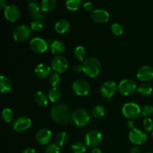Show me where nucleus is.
Here are the masks:
<instances>
[{"mask_svg":"<svg viewBox=\"0 0 153 153\" xmlns=\"http://www.w3.org/2000/svg\"><path fill=\"white\" fill-rule=\"evenodd\" d=\"M145 153H153V152H145Z\"/></svg>","mask_w":153,"mask_h":153,"instance_id":"09e8293b","label":"nucleus"},{"mask_svg":"<svg viewBox=\"0 0 153 153\" xmlns=\"http://www.w3.org/2000/svg\"><path fill=\"white\" fill-rule=\"evenodd\" d=\"M4 16L9 22H16L20 18V10L16 4H8L4 10Z\"/></svg>","mask_w":153,"mask_h":153,"instance_id":"4468645a","label":"nucleus"},{"mask_svg":"<svg viewBox=\"0 0 153 153\" xmlns=\"http://www.w3.org/2000/svg\"><path fill=\"white\" fill-rule=\"evenodd\" d=\"M84 140L87 146L95 148L102 141V134L97 130H91L85 134Z\"/></svg>","mask_w":153,"mask_h":153,"instance_id":"39448f33","label":"nucleus"},{"mask_svg":"<svg viewBox=\"0 0 153 153\" xmlns=\"http://www.w3.org/2000/svg\"><path fill=\"white\" fill-rule=\"evenodd\" d=\"M48 97H49V101L52 102H58L61 98V91L59 88H52L48 91Z\"/></svg>","mask_w":153,"mask_h":153,"instance_id":"5701e85b","label":"nucleus"},{"mask_svg":"<svg viewBox=\"0 0 153 153\" xmlns=\"http://www.w3.org/2000/svg\"><path fill=\"white\" fill-rule=\"evenodd\" d=\"M55 142L61 148L64 147L68 142V135L64 131H61V132L57 134L55 139Z\"/></svg>","mask_w":153,"mask_h":153,"instance_id":"393cba45","label":"nucleus"},{"mask_svg":"<svg viewBox=\"0 0 153 153\" xmlns=\"http://www.w3.org/2000/svg\"><path fill=\"white\" fill-rule=\"evenodd\" d=\"M50 117L52 120L60 125L67 124L71 120L72 114L68 106L65 104H58L50 110Z\"/></svg>","mask_w":153,"mask_h":153,"instance_id":"f257e3e1","label":"nucleus"},{"mask_svg":"<svg viewBox=\"0 0 153 153\" xmlns=\"http://www.w3.org/2000/svg\"><path fill=\"white\" fill-rule=\"evenodd\" d=\"M71 120L76 126L83 127L88 125L91 120V116L87 111L84 109H77L72 114Z\"/></svg>","mask_w":153,"mask_h":153,"instance_id":"7ed1b4c3","label":"nucleus"},{"mask_svg":"<svg viewBox=\"0 0 153 153\" xmlns=\"http://www.w3.org/2000/svg\"><path fill=\"white\" fill-rule=\"evenodd\" d=\"M61 82V77L60 74L57 73H54L51 74L49 77V83L52 88H57Z\"/></svg>","mask_w":153,"mask_h":153,"instance_id":"473e14b6","label":"nucleus"},{"mask_svg":"<svg viewBox=\"0 0 153 153\" xmlns=\"http://www.w3.org/2000/svg\"><path fill=\"white\" fill-rule=\"evenodd\" d=\"M44 23L43 21L40 20H33L30 24V28L32 31H40L43 29Z\"/></svg>","mask_w":153,"mask_h":153,"instance_id":"c9c22d12","label":"nucleus"},{"mask_svg":"<svg viewBox=\"0 0 153 153\" xmlns=\"http://www.w3.org/2000/svg\"><path fill=\"white\" fill-rule=\"evenodd\" d=\"M1 118L7 123H10L13 120V111L9 108H5L1 111Z\"/></svg>","mask_w":153,"mask_h":153,"instance_id":"c85d7f7f","label":"nucleus"},{"mask_svg":"<svg viewBox=\"0 0 153 153\" xmlns=\"http://www.w3.org/2000/svg\"><path fill=\"white\" fill-rule=\"evenodd\" d=\"M72 89L75 94L79 97H86L91 92V85L84 79H78L73 83Z\"/></svg>","mask_w":153,"mask_h":153,"instance_id":"0eeeda50","label":"nucleus"},{"mask_svg":"<svg viewBox=\"0 0 153 153\" xmlns=\"http://www.w3.org/2000/svg\"><path fill=\"white\" fill-rule=\"evenodd\" d=\"M127 126L130 130H132L136 128V123L133 120H128L127 121Z\"/></svg>","mask_w":153,"mask_h":153,"instance_id":"a19ab883","label":"nucleus"},{"mask_svg":"<svg viewBox=\"0 0 153 153\" xmlns=\"http://www.w3.org/2000/svg\"><path fill=\"white\" fill-rule=\"evenodd\" d=\"M51 67L54 73L62 74L68 69V61L64 55H56L51 62Z\"/></svg>","mask_w":153,"mask_h":153,"instance_id":"423d86ee","label":"nucleus"},{"mask_svg":"<svg viewBox=\"0 0 153 153\" xmlns=\"http://www.w3.org/2000/svg\"><path fill=\"white\" fill-rule=\"evenodd\" d=\"M82 1L83 0H66V7L69 10L76 11V10H79L81 6L82 5Z\"/></svg>","mask_w":153,"mask_h":153,"instance_id":"bb28decb","label":"nucleus"},{"mask_svg":"<svg viewBox=\"0 0 153 153\" xmlns=\"http://www.w3.org/2000/svg\"><path fill=\"white\" fill-rule=\"evenodd\" d=\"M73 71L76 73H80L81 72H83V67H82V64H76L73 67Z\"/></svg>","mask_w":153,"mask_h":153,"instance_id":"79ce46f5","label":"nucleus"},{"mask_svg":"<svg viewBox=\"0 0 153 153\" xmlns=\"http://www.w3.org/2000/svg\"><path fill=\"white\" fill-rule=\"evenodd\" d=\"M143 129L146 131H152L153 130V120L151 118L146 117L143 121Z\"/></svg>","mask_w":153,"mask_h":153,"instance_id":"e433bc0d","label":"nucleus"},{"mask_svg":"<svg viewBox=\"0 0 153 153\" xmlns=\"http://www.w3.org/2000/svg\"><path fill=\"white\" fill-rule=\"evenodd\" d=\"M91 18L94 22L97 23L104 24L108 22L110 19V14L104 9H95L91 13Z\"/></svg>","mask_w":153,"mask_h":153,"instance_id":"dca6fc26","label":"nucleus"},{"mask_svg":"<svg viewBox=\"0 0 153 153\" xmlns=\"http://www.w3.org/2000/svg\"><path fill=\"white\" fill-rule=\"evenodd\" d=\"M31 34L30 26L27 25H20L16 27L13 32V37L15 41L24 42L28 40Z\"/></svg>","mask_w":153,"mask_h":153,"instance_id":"1a4fd4ad","label":"nucleus"},{"mask_svg":"<svg viewBox=\"0 0 153 153\" xmlns=\"http://www.w3.org/2000/svg\"><path fill=\"white\" fill-rule=\"evenodd\" d=\"M52 139V132L48 128L40 129L36 134V140L40 145H48Z\"/></svg>","mask_w":153,"mask_h":153,"instance_id":"f3484780","label":"nucleus"},{"mask_svg":"<svg viewBox=\"0 0 153 153\" xmlns=\"http://www.w3.org/2000/svg\"><path fill=\"white\" fill-rule=\"evenodd\" d=\"M45 153H61V149L55 143H50L46 145Z\"/></svg>","mask_w":153,"mask_h":153,"instance_id":"72a5a7b5","label":"nucleus"},{"mask_svg":"<svg viewBox=\"0 0 153 153\" xmlns=\"http://www.w3.org/2000/svg\"><path fill=\"white\" fill-rule=\"evenodd\" d=\"M111 31L116 36H121L123 34V28L122 27V25L117 22L112 23L111 25Z\"/></svg>","mask_w":153,"mask_h":153,"instance_id":"f704fd0d","label":"nucleus"},{"mask_svg":"<svg viewBox=\"0 0 153 153\" xmlns=\"http://www.w3.org/2000/svg\"><path fill=\"white\" fill-rule=\"evenodd\" d=\"M48 43H49V47L50 49L51 52L53 55H61V54H63L65 52V45H64L63 42L60 41V40H49Z\"/></svg>","mask_w":153,"mask_h":153,"instance_id":"6ab92c4d","label":"nucleus"},{"mask_svg":"<svg viewBox=\"0 0 153 153\" xmlns=\"http://www.w3.org/2000/svg\"><path fill=\"white\" fill-rule=\"evenodd\" d=\"M40 5L43 12H51L55 8L56 0H42Z\"/></svg>","mask_w":153,"mask_h":153,"instance_id":"a878e982","label":"nucleus"},{"mask_svg":"<svg viewBox=\"0 0 153 153\" xmlns=\"http://www.w3.org/2000/svg\"><path fill=\"white\" fill-rule=\"evenodd\" d=\"M123 116L128 120H134L141 114V108L135 102H127L123 106Z\"/></svg>","mask_w":153,"mask_h":153,"instance_id":"20e7f679","label":"nucleus"},{"mask_svg":"<svg viewBox=\"0 0 153 153\" xmlns=\"http://www.w3.org/2000/svg\"><path fill=\"white\" fill-rule=\"evenodd\" d=\"M83 73L88 77L94 79L100 74L102 65L100 61L94 57H91L85 59L82 64Z\"/></svg>","mask_w":153,"mask_h":153,"instance_id":"f03ea898","label":"nucleus"},{"mask_svg":"<svg viewBox=\"0 0 153 153\" xmlns=\"http://www.w3.org/2000/svg\"><path fill=\"white\" fill-rule=\"evenodd\" d=\"M49 97L42 91H37L34 95V101L40 107H46L49 104Z\"/></svg>","mask_w":153,"mask_h":153,"instance_id":"4be33fe9","label":"nucleus"},{"mask_svg":"<svg viewBox=\"0 0 153 153\" xmlns=\"http://www.w3.org/2000/svg\"><path fill=\"white\" fill-rule=\"evenodd\" d=\"M141 114L148 117L153 114V106L150 105H145L141 108Z\"/></svg>","mask_w":153,"mask_h":153,"instance_id":"4c0bfd02","label":"nucleus"},{"mask_svg":"<svg viewBox=\"0 0 153 153\" xmlns=\"http://www.w3.org/2000/svg\"><path fill=\"white\" fill-rule=\"evenodd\" d=\"M30 1H33V0H30Z\"/></svg>","mask_w":153,"mask_h":153,"instance_id":"8fccbe9b","label":"nucleus"},{"mask_svg":"<svg viewBox=\"0 0 153 153\" xmlns=\"http://www.w3.org/2000/svg\"><path fill=\"white\" fill-rule=\"evenodd\" d=\"M70 28V23L65 19H60L55 22V30L58 34H63L67 33Z\"/></svg>","mask_w":153,"mask_h":153,"instance_id":"aec40b11","label":"nucleus"},{"mask_svg":"<svg viewBox=\"0 0 153 153\" xmlns=\"http://www.w3.org/2000/svg\"><path fill=\"white\" fill-rule=\"evenodd\" d=\"M22 153H37V151L33 148H27L22 152Z\"/></svg>","mask_w":153,"mask_h":153,"instance_id":"a18cd8bd","label":"nucleus"},{"mask_svg":"<svg viewBox=\"0 0 153 153\" xmlns=\"http://www.w3.org/2000/svg\"><path fill=\"white\" fill-rule=\"evenodd\" d=\"M128 138L131 143L135 146H141L147 140V135L143 130L136 128L130 131Z\"/></svg>","mask_w":153,"mask_h":153,"instance_id":"9d476101","label":"nucleus"},{"mask_svg":"<svg viewBox=\"0 0 153 153\" xmlns=\"http://www.w3.org/2000/svg\"><path fill=\"white\" fill-rule=\"evenodd\" d=\"M91 153H102V150L100 148L95 147L94 148V149H93L92 151H91Z\"/></svg>","mask_w":153,"mask_h":153,"instance_id":"49530a36","label":"nucleus"},{"mask_svg":"<svg viewBox=\"0 0 153 153\" xmlns=\"http://www.w3.org/2000/svg\"><path fill=\"white\" fill-rule=\"evenodd\" d=\"M51 71H52V67L44 63L37 64L34 68V73L40 79H46L49 77Z\"/></svg>","mask_w":153,"mask_h":153,"instance_id":"a211bd4d","label":"nucleus"},{"mask_svg":"<svg viewBox=\"0 0 153 153\" xmlns=\"http://www.w3.org/2000/svg\"><path fill=\"white\" fill-rule=\"evenodd\" d=\"M136 76L141 82H149L153 79V68L148 65L141 66L137 69Z\"/></svg>","mask_w":153,"mask_h":153,"instance_id":"2eb2a0df","label":"nucleus"},{"mask_svg":"<svg viewBox=\"0 0 153 153\" xmlns=\"http://www.w3.org/2000/svg\"><path fill=\"white\" fill-rule=\"evenodd\" d=\"M31 120L25 116L19 117L13 121L12 128L16 132H22L30 128L31 126Z\"/></svg>","mask_w":153,"mask_h":153,"instance_id":"f8f14e48","label":"nucleus"},{"mask_svg":"<svg viewBox=\"0 0 153 153\" xmlns=\"http://www.w3.org/2000/svg\"><path fill=\"white\" fill-rule=\"evenodd\" d=\"M82 7H83L84 10L87 12H91L92 13L95 9H94V4L91 2V1H87L82 4Z\"/></svg>","mask_w":153,"mask_h":153,"instance_id":"58836bf2","label":"nucleus"},{"mask_svg":"<svg viewBox=\"0 0 153 153\" xmlns=\"http://www.w3.org/2000/svg\"><path fill=\"white\" fill-rule=\"evenodd\" d=\"M30 48L37 54H43L49 49V43L41 37H34L30 40Z\"/></svg>","mask_w":153,"mask_h":153,"instance_id":"9b49d317","label":"nucleus"},{"mask_svg":"<svg viewBox=\"0 0 153 153\" xmlns=\"http://www.w3.org/2000/svg\"><path fill=\"white\" fill-rule=\"evenodd\" d=\"M31 19L33 20H40V21H44L45 20V16L41 13H36V14H32L31 16Z\"/></svg>","mask_w":153,"mask_h":153,"instance_id":"ea45409f","label":"nucleus"},{"mask_svg":"<svg viewBox=\"0 0 153 153\" xmlns=\"http://www.w3.org/2000/svg\"><path fill=\"white\" fill-rule=\"evenodd\" d=\"M118 85L114 81H106L100 88V94L104 98L110 99L116 94Z\"/></svg>","mask_w":153,"mask_h":153,"instance_id":"ddd939ff","label":"nucleus"},{"mask_svg":"<svg viewBox=\"0 0 153 153\" xmlns=\"http://www.w3.org/2000/svg\"><path fill=\"white\" fill-rule=\"evenodd\" d=\"M73 56L78 61H85L87 56V51L83 46H76L73 52Z\"/></svg>","mask_w":153,"mask_h":153,"instance_id":"b1692460","label":"nucleus"},{"mask_svg":"<svg viewBox=\"0 0 153 153\" xmlns=\"http://www.w3.org/2000/svg\"><path fill=\"white\" fill-rule=\"evenodd\" d=\"M137 89L136 82L130 79H123L118 85V91L123 96L131 95L137 91Z\"/></svg>","mask_w":153,"mask_h":153,"instance_id":"6e6552de","label":"nucleus"},{"mask_svg":"<svg viewBox=\"0 0 153 153\" xmlns=\"http://www.w3.org/2000/svg\"><path fill=\"white\" fill-rule=\"evenodd\" d=\"M137 91L140 95L146 97V96H149L152 94V88L149 84L143 83L137 87Z\"/></svg>","mask_w":153,"mask_h":153,"instance_id":"cd10ccee","label":"nucleus"},{"mask_svg":"<svg viewBox=\"0 0 153 153\" xmlns=\"http://www.w3.org/2000/svg\"><path fill=\"white\" fill-rule=\"evenodd\" d=\"M7 1L6 0H0V7L1 9H5L7 7Z\"/></svg>","mask_w":153,"mask_h":153,"instance_id":"c03bdc74","label":"nucleus"},{"mask_svg":"<svg viewBox=\"0 0 153 153\" xmlns=\"http://www.w3.org/2000/svg\"><path fill=\"white\" fill-rule=\"evenodd\" d=\"M92 114L96 119H100L105 114V109L102 105H96L93 109Z\"/></svg>","mask_w":153,"mask_h":153,"instance_id":"7c9ffc66","label":"nucleus"},{"mask_svg":"<svg viewBox=\"0 0 153 153\" xmlns=\"http://www.w3.org/2000/svg\"><path fill=\"white\" fill-rule=\"evenodd\" d=\"M0 90L2 94H7L12 90V82L6 76H1L0 78Z\"/></svg>","mask_w":153,"mask_h":153,"instance_id":"412c9836","label":"nucleus"},{"mask_svg":"<svg viewBox=\"0 0 153 153\" xmlns=\"http://www.w3.org/2000/svg\"><path fill=\"white\" fill-rule=\"evenodd\" d=\"M85 143L81 141H76L73 143L71 146V149L73 153H85L87 151Z\"/></svg>","mask_w":153,"mask_h":153,"instance_id":"c756f323","label":"nucleus"},{"mask_svg":"<svg viewBox=\"0 0 153 153\" xmlns=\"http://www.w3.org/2000/svg\"><path fill=\"white\" fill-rule=\"evenodd\" d=\"M152 140H153V131H152Z\"/></svg>","mask_w":153,"mask_h":153,"instance_id":"de8ad7c7","label":"nucleus"},{"mask_svg":"<svg viewBox=\"0 0 153 153\" xmlns=\"http://www.w3.org/2000/svg\"><path fill=\"white\" fill-rule=\"evenodd\" d=\"M28 8L31 14H36V13H40V10H41V5L37 1L33 0V1H30V2L28 3Z\"/></svg>","mask_w":153,"mask_h":153,"instance_id":"2f4dec72","label":"nucleus"},{"mask_svg":"<svg viewBox=\"0 0 153 153\" xmlns=\"http://www.w3.org/2000/svg\"><path fill=\"white\" fill-rule=\"evenodd\" d=\"M140 149L137 146H133V147H131L129 150V153H140Z\"/></svg>","mask_w":153,"mask_h":153,"instance_id":"37998d69","label":"nucleus"}]
</instances>
